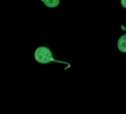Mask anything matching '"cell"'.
<instances>
[{"label": "cell", "instance_id": "cell-3", "mask_svg": "<svg viewBox=\"0 0 126 114\" xmlns=\"http://www.w3.org/2000/svg\"><path fill=\"white\" fill-rule=\"evenodd\" d=\"M40 1H42L46 7L50 8L57 7L60 2V0H40Z\"/></svg>", "mask_w": 126, "mask_h": 114}, {"label": "cell", "instance_id": "cell-4", "mask_svg": "<svg viewBox=\"0 0 126 114\" xmlns=\"http://www.w3.org/2000/svg\"><path fill=\"white\" fill-rule=\"evenodd\" d=\"M121 5L123 8H126V0H121Z\"/></svg>", "mask_w": 126, "mask_h": 114}, {"label": "cell", "instance_id": "cell-1", "mask_svg": "<svg viewBox=\"0 0 126 114\" xmlns=\"http://www.w3.org/2000/svg\"><path fill=\"white\" fill-rule=\"evenodd\" d=\"M34 58L35 60L41 64H47L49 62H58V63H62L68 65V68H69L71 67L70 64L65 62H62V61H57L56 60L52 55V53L50 50L47 47H39L36 48V50L34 52Z\"/></svg>", "mask_w": 126, "mask_h": 114}, {"label": "cell", "instance_id": "cell-2", "mask_svg": "<svg viewBox=\"0 0 126 114\" xmlns=\"http://www.w3.org/2000/svg\"><path fill=\"white\" fill-rule=\"evenodd\" d=\"M118 48L120 51L126 53V34L122 36L118 40Z\"/></svg>", "mask_w": 126, "mask_h": 114}]
</instances>
